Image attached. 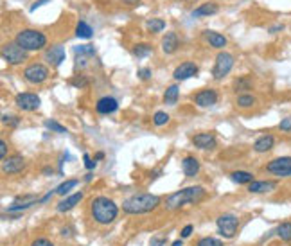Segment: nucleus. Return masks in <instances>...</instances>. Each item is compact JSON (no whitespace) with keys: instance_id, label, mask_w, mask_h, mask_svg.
Here are the masks:
<instances>
[{"instance_id":"17","label":"nucleus","mask_w":291,"mask_h":246,"mask_svg":"<svg viewBox=\"0 0 291 246\" xmlns=\"http://www.w3.org/2000/svg\"><path fill=\"white\" fill-rule=\"evenodd\" d=\"M277 189V182L272 180H254L248 185V192L252 194H264V192H272Z\"/></svg>"},{"instance_id":"47","label":"nucleus","mask_w":291,"mask_h":246,"mask_svg":"<svg viewBox=\"0 0 291 246\" xmlns=\"http://www.w3.org/2000/svg\"><path fill=\"white\" fill-rule=\"evenodd\" d=\"M124 4H128V5H137V4H141V0H122Z\"/></svg>"},{"instance_id":"22","label":"nucleus","mask_w":291,"mask_h":246,"mask_svg":"<svg viewBox=\"0 0 291 246\" xmlns=\"http://www.w3.org/2000/svg\"><path fill=\"white\" fill-rule=\"evenodd\" d=\"M81 199H83V192H74V194L67 196L63 201L58 203V210H60V212H69V210H72L75 205L79 203Z\"/></svg>"},{"instance_id":"12","label":"nucleus","mask_w":291,"mask_h":246,"mask_svg":"<svg viewBox=\"0 0 291 246\" xmlns=\"http://www.w3.org/2000/svg\"><path fill=\"white\" fill-rule=\"evenodd\" d=\"M194 103H196V106H200V108L214 106V104L218 103V92L211 90V88H205V90L198 92V94L194 95Z\"/></svg>"},{"instance_id":"44","label":"nucleus","mask_w":291,"mask_h":246,"mask_svg":"<svg viewBox=\"0 0 291 246\" xmlns=\"http://www.w3.org/2000/svg\"><path fill=\"white\" fill-rule=\"evenodd\" d=\"M165 245V237H153L151 239V246H164Z\"/></svg>"},{"instance_id":"31","label":"nucleus","mask_w":291,"mask_h":246,"mask_svg":"<svg viewBox=\"0 0 291 246\" xmlns=\"http://www.w3.org/2000/svg\"><path fill=\"white\" fill-rule=\"evenodd\" d=\"M79 184L77 180H67V182H63V184L60 185L56 189V194H60V196H65V194H69L72 189H74L75 185Z\"/></svg>"},{"instance_id":"8","label":"nucleus","mask_w":291,"mask_h":246,"mask_svg":"<svg viewBox=\"0 0 291 246\" xmlns=\"http://www.w3.org/2000/svg\"><path fill=\"white\" fill-rule=\"evenodd\" d=\"M232 66H234V56L228 52H219L216 56L214 68H212V77L216 81H221L226 74H230Z\"/></svg>"},{"instance_id":"32","label":"nucleus","mask_w":291,"mask_h":246,"mask_svg":"<svg viewBox=\"0 0 291 246\" xmlns=\"http://www.w3.org/2000/svg\"><path fill=\"white\" fill-rule=\"evenodd\" d=\"M74 54L75 56H79L81 54V58H85V56H95V47L94 45H79V47H75L74 49Z\"/></svg>"},{"instance_id":"25","label":"nucleus","mask_w":291,"mask_h":246,"mask_svg":"<svg viewBox=\"0 0 291 246\" xmlns=\"http://www.w3.org/2000/svg\"><path fill=\"white\" fill-rule=\"evenodd\" d=\"M75 36L81 40H90L92 36H94V31H92V27H90L86 22H77V25H75Z\"/></svg>"},{"instance_id":"30","label":"nucleus","mask_w":291,"mask_h":246,"mask_svg":"<svg viewBox=\"0 0 291 246\" xmlns=\"http://www.w3.org/2000/svg\"><path fill=\"white\" fill-rule=\"evenodd\" d=\"M151 51H153V47H151L149 43H137L135 47H133V56L135 58H146L147 54H151Z\"/></svg>"},{"instance_id":"21","label":"nucleus","mask_w":291,"mask_h":246,"mask_svg":"<svg viewBox=\"0 0 291 246\" xmlns=\"http://www.w3.org/2000/svg\"><path fill=\"white\" fill-rule=\"evenodd\" d=\"M178 47H180V40L174 33H167L162 38V51L165 54H173V52L178 51Z\"/></svg>"},{"instance_id":"13","label":"nucleus","mask_w":291,"mask_h":246,"mask_svg":"<svg viewBox=\"0 0 291 246\" xmlns=\"http://www.w3.org/2000/svg\"><path fill=\"white\" fill-rule=\"evenodd\" d=\"M45 60H47L49 65L52 66H60L61 63L65 62V49L63 45H52L45 51Z\"/></svg>"},{"instance_id":"26","label":"nucleus","mask_w":291,"mask_h":246,"mask_svg":"<svg viewBox=\"0 0 291 246\" xmlns=\"http://www.w3.org/2000/svg\"><path fill=\"white\" fill-rule=\"evenodd\" d=\"M255 103H257V99H255V95H252V94H239L237 95V99H235V104L243 110L252 108Z\"/></svg>"},{"instance_id":"14","label":"nucleus","mask_w":291,"mask_h":246,"mask_svg":"<svg viewBox=\"0 0 291 246\" xmlns=\"http://www.w3.org/2000/svg\"><path fill=\"white\" fill-rule=\"evenodd\" d=\"M24 166H25L24 158L20 155H14L2 162V171H4L5 175H14V173H20V171L24 169Z\"/></svg>"},{"instance_id":"1","label":"nucleus","mask_w":291,"mask_h":246,"mask_svg":"<svg viewBox=\"0 0 291 246\" xmlns=\"http://www.w3.org/2000/svg\"><path fill=\"white\" fill-rule=\"evenodd\" d=\"M90 214H92L94 221L99 225H110L117 218L119 207L113 199L106 198V196H97L90 203Z\"/></svg>"},{"instance_id":"10","label":"nucleus","mask_w":291,"mask_h":246,"mask_svg":"<svg viewBox=\"0 0 291 246\" xmlns=\"http://www.w3.org/2000/svg\"><path fill=\"white\" fill-rule=\"evenodd\" d=\"M16 106L20 110H24V112H34V110L40 108V97L33 92H22V94L16 95V99H14Z\"/></svg>"},{"instance_id":"24","label":"nucleus","mask_w":291,"mask_h":246,"mask_svg":"<svg viewBox=\"0 0 291 246\" xmlns=\"http://www.w3.org/2000/svg\"><path fill=\"white\" fill-rule=\"evenodd\" d=\"M230 178L232 182L239 185H250L254 182V175L248 173V171H234V173H230Z\"/></svg>"},{"instance_id":"7","label":"nucleus","mask_w":291,"mask_h":246,"mask_svg":"<svg viewBox=\"0 0 291 246\" xmlns=\"http://www.w3.org/2000/svg\"><path fill=\"white\" fill-rule=\"evenodd\" d=\"M266 173L277 178H290L291 176V156H279L266 164Z\"/></svg>"},{"instance_id":"43","label":"nucleus","mask_w":291,"mask_h":246,"mask_svg":"<svg viewBox=\"0 0 291 246\" xmlns=\"http://www.w3.org/2000/svg\"><path fill=\"white\" fill-rule=\"evenodd\" d=\"M191 234H193V225H187L185 228H182V232H180V237H182V239H185V237H189Z\"/></svg>"},{"instance_id":"19","label":"nucleus","mask_w":291,"mask_h":246,"mask_svg":"<svg viewBox=\"0 0 291 246\" xmlns=\"http://www.w3.org/2000/svg\"><path fill=\"white\" fill-rule=\"evenodd\" d=\"M273 146H275V137H273V135H261V137L254 142V149L257 153L272 151Z\"/></svg>"},{"instance_id":"36","label":"nucleus","mask_w":291,"mask_h":246,"mask_svg":"<svg viewBox=\"0 0 291 246\" xmlns=\"http://www.w3.org/2000/svg\"><path fill=\"white\" fill-rule=\"evenodd\" d=\"M196 246H223V243L219 239H216V237H203V239L198 241Z\"/></svg>"},{"instance_id":"3","label":"nucleus","mask_w":291,"mask_h":246,"mask_svg":"<svg viewBox=\"0 0 291 246\" xmlns=\"http://www.w3.org/2000/svg\"><path fill=\"white\" fill-rule=\"evenodd\" d=\"M160 205V198L149 192H142V194H133L122 203V210L126 214H147L155 210Z\"/></svg>"},{"instance_id":"33","label":"nucleus","mask_w":291,"mask_h":246,"mask_svg":"<svg viewBox=\"0 0 291 246\" xmlns=\"http://www.w3.org/2000/svg\"><path fill=\"white\" fill-rule=\"evenodd\" d=\"M252 88V81L248 77H239V79L234 81V90L235 92H243V90H250Z\"/></svg>"},{"instance_id":"40","label":"nucleus","mask_w":291,"mask_h":246,"mask_svg":"<svg viewBox=\"0 0 291 246\" xmlns=\"http://www.w3.org/2000/svg\"><path fill=\"white\" fill-rule=\"evenodd\" d=\"M83 160H85V167H86V169H88V171H92V169H94V167H95V162L92 160V158H90V156L86 155V153H85V155H83Z\"/></svg>"},{"instance_id":"11","label":"nucleus","mask_w":291,"mask_h":246,"mask_svg":"<svg viewBox=\"0 0 291 246\" xmlns=\"http://www.w3.org/2000/svg\"><path fill=\"white\" fill-rule=\"evenodd\" d=\"M198 76V65L193 62H185L182 65H178L174 68L173 72V77L176 81H185V79H191V77Z\"/></svg>"},{"instance_id":"46","label":"nucleus","mask_w":291,"mask_h":246,"mask_svg":"<svg viewBox=\"0 0 291 246\" xmlns=\"http://www.w3.org/2000/svg\"><path fill=\"white\" fill-rule=\"evenodd\" d=\"M282 29H284V25L279 24V25H273V27H270L268 31H270V33H279V31H282Z\"/></svg>"},{"instance_id":"15","label":"nucleus","mask_w":291,"mask_h":246,"mask_svg":"<svg viewBox=\"0 0 291 246\" xmlns=\"http://www.w3.org/2000/svg\"><path fill=\"white\" fill-rule=\"evenodd\" d=\"M119 108V103L115 97H110V95H106V97H101V99L95 103V110H97V114L101 115H110L113 114V112H117Z\"/></svg>"},{"instance_id":"48","label":"nucleus","mask_w":291,"mask_h":246,"mask_svg":"<svg viewBox=\"0 0 291 246\" xmlns=\"http://www.w3.org/2000/svg\"><path fill=\"white\" fill-rule=\"evenodd\" d=\"M173 246H183V241H182V239H178V241L173 243Z\"/></svg>"},{"instance_id":"28","label":"nucleus","mask_w":291,"mask_h":246,"mask_svg":"<svg viewBox=\"0 0 291 246\" xmlns=\"http://www.w3.org/2000/svg\"><path fill=\"white\" fill-rule=\"evenodd\" d=\"M178 94H180V90H178V85H171V86H167V90H165V94H164V103L165 104H176V101H178Z\"/></svg>"},{"instance_id":"4","label":"nucleus","mask_w":291,"mask_h":246,"mask_svg":"<svg viewBox=\"0 0 291 246\" xmlns=\"http://www.w3.org/2000/svg\"><path fill=\"white\" fill-rule=\"evenodd\" d=\"M14 42L18 43L22 49H25L27 52L42 51L47 45V36L42 31H36V29H24V31H20L16 34Z\"/></svg>"},{"instance_id":"29","label":"nucleus","mask_w":291,"mask_h":246,"mask_svg":"<svg viewBox=\"0 0 291 246\" xmlns=\"http://www.w3.org/2000/svg\"><path fill=\"white\" fill-rule=\"evenodd\" d=\"M146 29L149 31V33H160V31H164L165 29V22L164 20H160V18H151L146 22Z\"/></svg>"},{"instance_id":"37","label":"nucleus","mask_w":291,"mask_h":246,"mask_svg":"<svg viewBox=\"0 0 291 246\" xmlns=\"http://www.w3.org/2000/svg\"><path fill=\"white\" fill-rule=\"evenodd\" d=\"M279 128H281V131H291V117L282 119L279 123Z\"/></svg>"},{"instance_id":"6","label":"nucleus","mask_w":291,"mask_h":246,"mask_svg":"<svg viewBox=\"0 0 291 246\" xmlns=\"http://www.w3.org/2000/svg\"><path fill=\"white\" fill-rule=\"evenodd\" d=\"M218 232L226 239H232L239 228V218L235 214H221L219 218L216 219Z\"/></svg>"},{"instance_id":"39","label":"nucleus","mask_w":291,"mask_h":246,"mask_svg":"<svg viewBox=\"0 0 291 246\" xmlns=\"http://www.w3.org/2000/svg\"><path fill=\"white\" fill-rule=\"evenodd\" d=\"M2 123H9L11 126H16V124H18V119L14 117V115L4 114V115H2Z\"/></svg>"},{"instance_id":"2","label":"nucleus","mask_w":291,"mask_h":246,"mask_svg":"<svg viewBox=\"0 0 291 246\" xmlns=\"http://www.w3.org/2000/svg\"><path fill=\"white\" fill-rule=\"evenodd\" d=\"M205 196V189L202 185H193V187H185L182 190H176L171 196H167L164 201V207L167 210H176V208H182L185 205L198 203L200 199Z\"/></svg>"},{"instance_id":"38","label":"nucleus","mask_w":291,"mask_h":246,"mask_svg":"<svg viewBox=\"0 0 291 246\" xmlns=\"http://www.w3.org/2000/svg\"><path fill=\"white\" fill-rule=\"evenodd\" d=\"M31 246H54L49 239H45V237H38V239H34L33 243H31Z\"/></svg>"},{"instance_id":"16","label":"nucleus","mask_w":291,"mask_h":246,"mask_svg":"<svg viewBox=\"0 0 291 246\" xmlns=\"http://www.w3.org/2000/svg\"><path fill=\"white\" fill-rule=\"evenodd\" d=\"M193 144L198 149H214L218 146V140L212 133H198L193 137Z\"/></svg>"},{"instance_id":"41","label":"nucleus","mask_w":291,"mask_h":246,"mask_svg":"<svg viewBox=\"0 0 291 246\" xmlns=\"http://www.w3.org/2000/svg\"><path fill=\"white\" fill-rule=\"evenodd\" d=\"M0 156H2V160H5V156H7V142L5 140H0Z\"/></svg>"},{"instance_id":"9","label":"nucleus","mask_w":291,"mask_h":246,"mask_svg":"<svg viewBox=\"0 0 291 246\" xmlns=\"http://www.w3.org/2000/svg\"><path fill=\"white\" fill-rule=\"evenodd\" d=\"M24 77L33 85H42L49 77V68L43 63H31L24 68Z\"/></svg>"},{"instance_id":"5","label":"nucleus","mask_w":291,"mask_h":246,"mask_svg":"<svg viewBox=\"0 0 291 246\" xmlns=\"http://www.w3.org/2000/svg\"><path fill=\"white\" fill-rule=\"evenodd\" d=\"M2 60L9 65H22L27 60V51L20 47L16 42L5 43L2 47Z\"/></svg>"},{"instance_id":"27","label":"nucleus","mask_w":291,"mask_h":246,"mask_svg":"<svg viewBox=\"0 0 291 246\" xmlns=\"http://www.w3.org/2000/svg\"><path fill=\"white\" fill-rule=\"evenodd\" d=\"M275 234L281 237L282 241L291 243V221H284L281 223L277 228H275Z\"/></svg>"},{"instance_id":"49","label":"nucleus","mask_w":291,"mask_h":246,"mask_svg":"<svg viewBox=\"0 0 291 246\" xmlns=\"http://www.w3.org/2000/svg\"><path fill=\"white\" fill-rule=\"evenodd\" d=\"M101 158H104V153H97L95 155V160H101Z\"/></svg>"},{"instance_id":"45","label":"nucleus","mask_w":291,"mask_h":246,"mask_svg":"<svg viewBox=\"0 0 291 246\" xmlns=\"http://www.w3.org/2000/svg\"><path fill=\"white\" fill-rule=\"evenodd\" d=\"M47 2H51V0H38V2H34L33 5H31V11H36L40 5H43V4H47Z\"/></svg>"},{"instance_id":"23","label":"nucleus","mask_w":291,"mask_h":246,"mask_svg":"<svg viewBox=\"0 0 291 246\" xmlns=\"http://www.w3.org/2000/svg\"><path fill=\"white\" fill-rule=\"evenodd\" d=\"M219 11V5L214 4V2H207V4H202L200 7L193 11L194 18H203V16H211V14H216Z\"/></svg>"},{"instance_id":"42","label":"nucleus","mask_w":291,"mask_h":246,"mask_svg":"<svg viewBox=\"0 0 291 246\" xmlns=\"http://www.w3.org/2000/svg\"><path fill=\"white\" fill-rule=\"evenodd\" d=\"M139 77L144 79V81H147L151 77V70L149 68H141V70H139Z\"/></svg>"},{"instance_id":"20","label":"nucleus","mask_w":291,"mask_h":246,"mask_svg":"<svg viewBox=\"0 0 291 246\" xmlns=\"http://www.w3.org/2000/svg\"><path fill=\"white\" fill-rule=\"evenodd\" d=\"M182 169H183V175L187 176V178H193L200 173V162L194 158V156H185L182 160Z\"/></svg>"},{"instance_id":"35","label":"nucleus","mask_w":291,"mask_h":246,"mask_svg":"<svg viewBox=\"0 0 291 246\" xmlns=\"http://www.w3.org/2000/svg\"><path fill=\"white\" fill-rule=\"evenodd\" d=\"M153 123H155V126H164V124L169 123V115L165 114V112H156L153 115Z\"/></svg>"},{"instance_id":"18","label":"nucleus","mask_w":291,"mask_h":246,"mask_svg":"<svg viewBox=\"0 0 291 246\" xmlns=\"http://www.w3.org/2000/svg\"><path fill=\"white\" fill-rule=\"evenodd\" d=\"M203 38H205V42L211 45V47H214V49H225L226 47V38L223 36V34H219V33H214V31H203Z\"/></svg>"},{"instance_id":"34","label":"nucleus","mask_w":291,"mask_h":246,"mask_svg":"<svg viewBox=\"0 0 291 246\" xmlns=\"http://www.w3.org/2000/svg\"><path fill=\"white\" fill-rule=\"evenodd\" d=\"M45 128L51 129V131H56V133H67L65 126H61L60 123L52 121V119H47V121H45Z\"/></svg>"}]
</instances>
